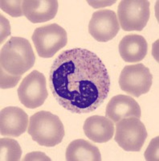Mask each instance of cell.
Returning a JSON list of instances; mask_svg holds the SVG:
<instances>
[{
  "instance_id": "obj_1",
  "label": "cell",
  "mask_w": 159,
  "mask_h": 161,
  "mask_svg": "<svg viewBox=\"0 0 159 161\" xmlns=\"http://www.w3.org/2000/svg\"><path fill=\"white\" fill-rule=\"evenodd\" d=\"M49 87L63 108L88 114L103 104L110 90L108 70L89 50H65L55 59L49 73Z\"/></svg>"
},
{
  "instance_id": "obj_2",
  "label": "cell",
  "mask_w": 159,
  "mask_h": 161,
  "mask_svg": "<svg viewBox=\"0 0 159 161\" xmlns=\"http://www.w3.org/2000/svg\"><path fill=\"white\" fill-rule=\"evenodd\" d=\"M35 62L31 44L22 37H11L1 49V70L9 75L21 77L32 68Z\"/></svg>"
},
{
  "instance_id": "obj_3",
  "label": "cell",
  "mask_w": 159,
  "mask_h": 161,
  "mask_svg": "<svg viewBox=\"0 0 159 161\" xmlns=\"http://www.w3.org/2000/svg\"><path fill=\"white\" fill-rule=\"evenodd\" d=\"M28 132L39 145L48 147L61 143L65 135L60 118L45 110L36 112L31 116Z\"/></svg>"
},
{
  "instance_id": "obj_4",
  "label": "cell",
  "mask_w": 159,
  "mask_h": 161,
  "mask_svg": "<svg viewBox=\"0 0 159 161\" xmlns=\"http://www.w3.org/2000/svg\"><path fill=\"white\" fill-rule=\"evenodd\" d=\"M31 39L38 55L43 58L52 57L68 43L67 31L57 24L37 28Z\"/></svg>"
},
{
  "instance_id": "obj_5",
  "label": "cell",
  "mask_w": 159,
  "mask_h": 161,
  "mask_svg": "<svg viewBox=\"0 0 159 161\" xmlns=\"http://www.w3.org/2000/svg\"><path fill=\"white\" fill-rule=\"evenodd\" d=\"M146 138V128L140 119L126 118L116 124L114 139L126 152H140Z\"/></svg>"
},
{
  "instance_id": "obj_6",
  "label": "cell",
  "mask_w": 159,
  "mask_h": 161,
  "mask_svg": "<svg viewBox=\"0 0 159 161\" xmlns=\"http://www.w3.org/2000/svg\"><path fill=\"white\" fill-rule=\"evenodd\" d=\"M150 2L146 0H123L118 5V22L125 31H141L150 16Z\"/></svg>"
},
{
  "instance_id": "obj_7",
  "label": "cell",
  "mask_w": 159,
  "mask_h": 161,
  "mask_svg": "<svg viewBox=\"0 0 159 161\" xmlns=\"http://www.w3.org/2000/svg\"><path fill=\"white\" fill-rule=\"evenodd\" d=\"M153 83V75L143 64L125 66L119 77L121 90L133 97H138L150 91Z\"/></svg>"
},
{
  "instance_id": "obj_8",
  "label": "cell",
  "mask_w": 159,
  "mask_h": 161,
  "mask_svg": "<svg viewBox=\"0 0 159 161\" xmlns=\"http://www.w3.org/2000/svg\"><path fill=\"white\" fill-rule=\"evenodd\" d=\"M17 92L19 99L25 107L38 108L48 96L45 77L40 72L34 70L23 79Z\"/></svg>"
},
{
  "instance_id": "obj_9",
  "label": "cell",
  "mask_w": 159,
  "mask_h": 161,
  "mask_svg": "<svg viewBox=\"0 0 159 161\" xmlns=\"http://www.w3.org/2000/svg\"><path fill=\"white\" fill-rule=\"evenodd\" d=\"M120 30L117 14L112 10H99L93 14L88 32L99 42H108L117 35Z\"/></svg>"
},
{
  "instance_id": "obj_10",
  "label": "cell",
  "mask_w": 159,
  "mask_h": 161,
  "mask_svg": "<svg viewBox=\"0 0 159 161\" xmlns=\"http://www.w3.org/2000/svg\"><path fill=\"white\" fill-rule=\"evenodd\" d=\"M28 115L16 106H8L1 110L0 134L2 136L19 137L27 130Z\"/></svg>"
},
{
  "instance_id": "obj_11",
  "label": "cell",
  "mask_w": 159,
  "mask_h": 161,
  "mask_svg": "<svg viewBox=\"0 0 159 161\" xmlns=\"http://www.w3.org/2000/svg\"><path fill=\"white\" fill-rule=\"evenodd\" d=\"M141 116V107L137 101L128 95L119 94L114 96L106 106V117L114 123L130 117L140 119Z\"/></svg>"
},
{
  "instance_id": "obj_12",
  "label": "cell",
  "mask_w": 159,
  "mask_h": 161,
  "mask_svg": "<svg viewBox=\"0 0 159 161\" xmlns=\"http://www.w3.org/2000/svg\"><path fill=\"white\" fill-rule=\"evenodd\" d=\"M59 3L56 0H25L23 1V12L34 24L44 23L56 15Z\"/></svg>"
},
{
  "instance_id": "obj_13",
  "label": "cell",
  "mask_w": 159,
  "mask_h": 161,
  "mask_svg": "<svg viewBox=\"0 0 159 161\" xmlns=\"http://www.w3.org/2000/svg\"><path fill=\"white\" fill-rule=\"evenodd\" d=\"M84 134L94 143H106L113 139L114 134V122L104 116L93 115L84 121Z\"/></svg>"
},
{
  "instance_id": "obj_14",
  "label": "cell",
  "mask_w": 159,
  "mask_h": 161,
  "mask_svg": "<svg viewBox=\"0 0 159 161\" xmlns=\"http://www.w3.org/2000/svg\"><path fill=\"white\" fill-rule=\"evenodd\" d=\"M148 50L146 40L141 36L131 34L123 37L119 44L121 58L129 63L141 61L146 57Z\"/></svg>"
},
{
  "instance_id": "obj_15",
  "label": "cell",
  "mask_w": 159,
  "mask_h": 161,
  "mask_svg": "<svg viewBox=\"0 0 159 161\" xmlns=\"http://www.w3.org/2000/svg\"><path fill=\"white\" fill-rule=\"evenodd\" d=\"M68 161H101L98 147L84 139H76L69 143L65 154Z\"/></svg>"
},
{
  "instance_id": "obj_16",
  "label": "cell",
  "mask_w": 159,
  "mask_h": 161,
  "mask_svg": "<svg viewBox=\"0 0 159 161\" xmlns=\"http://www.w3.org/2000/svg\"><path fill=\"white\" fill-rule=\"evenodd\" d=\"M0 160L19 161L22 156L20 145L16 140L3 138L0 140Z\"/></svg>"
},
{
  "instance_id": "obj_17",
  "label": "cell",
  "mask_w": 159,
  "mask_h": 161,
  "mask_svg": "<svg viewBox=\"0 0 159 161\" xmlns=\"http://www.w3.org/2000/svg\"><path fill=\"white\" fill-rule=\"evenodd\" d=\"M1 9L12 17L22 16L23 1H1Z\"/></svg>"
},
{
  "instance_id": "obj_18",
  "label": "cell",
  "mask_w": 159,
  "mask_h": 161,
  "mask_svg": "<svg viewBox=\"0 0 159 161\" xmlns=\"http://www.w3.org/2000/svg\"><path fill=\"white\" fill-rule=\"evenodd\" d=\"M21 77H14L1 70V88H12L18 84Z\"/></svg>"
},
{
  "instance_id": "obj_19",
  "label": "cell",
  "mask_w": 159,
  "mask_h": 161,
  "mask_svg": "<svg viewBox=\"0 0 159 161\" xmlns=\"http://www.w3.org/2000/svg\"><path fill=\"white\" fill-rule=\"evenodd\" d=\"M1 27H2V29L3 28V30H2V31H1V43H3L4 40L7 38V35H6L5 31H7V33L9 36L11 34V30H10L9 23L2 15H1Z\"/></svg>"
}]
</instances>
